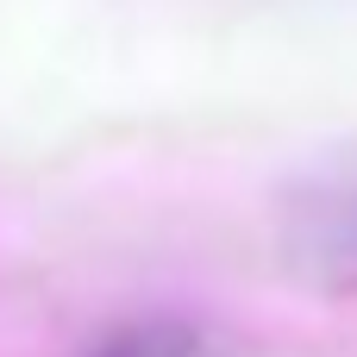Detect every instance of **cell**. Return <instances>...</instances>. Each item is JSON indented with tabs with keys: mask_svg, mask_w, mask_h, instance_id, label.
Here are the masks:
<instances>
[{
	"mask_svg": "<svg viewBox=\"0 0 357 357\" xmlns=\"http://www.w3.org/2000/svg\"><path fill=\"white\" fill-rule=\"evenodd\" d=\"M282 264L320 295H357V169L320 176L289 201Z\"/></svg>",
	"mask_w": 357,
	"mask_h": 357,
	"instance_id": "cell-1",
	"label": "cell"
},
{
	"mask_svg": "<svg viewBox=\"0 0 357 357\" xmlns=\"http://www.w3.org/2000/svg\"><path fill=\"white\" fill-rule=\"evenodd\" d=\"M69 357H213V339L182 314H151V320H119L94 333Z\"/></svg>",
	"mask_w": 357,
	"mask_h": 357,
	"instance_id": "cell-2",
	"label": "cell"
}]
</instances>
